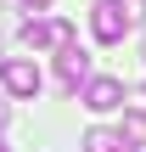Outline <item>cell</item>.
<instances>
[{"label": "cell", "instance_id": "5b68a950", "mask_svg": "<svg viewBox=\"0 0 146 152\" xmlns=\"http://www.w3.org/2000/svg\"><path fill=\"white\" fill-rule=\"evenodd\" d=\"M56 79H62V90H79V96H84V85L96 79V73H90V56L73 45L68 56H56Z\"/></svg>", "mask_w": 146, "mask_h": 152}, {"label": "cell", "instance_id": "3957f363", "mask_svg": "<svg viewBox=\"0 0 146 152\" xmlns=\"http://www.w3.org/2000/svg\"><path fill=\"white\" fill-rule=\"evenodd\" d=\"M0 85H6L11 96H39V68H34L28 56H6V62H0Z\"/></svg>", "mask_w": 146, "mask_h": 152}, {"label": "cell", "instance_id": "30bf717a", "mask_svg": "<svg viewBox=\"0 0 146 152\" xmlns=\"http://www.w3.org/2000/svg\"><path fill=\"white\" fill-rule=\"evenodd\" d=\"M135 6H146V0H135Z\"/></svg>", "mask_w": 146, "mask_h": 152}, {"label": "cell", "instance_id": "ba28073f", "mask_svg": "<svg viewBox=\"0 0 146 152\" xmlns=\"http://www.w3.org/2000/svg\"><path fill=\"white\" fill-rule=\"evenodd\" d=\"M6 113H11V107H6V102H0V124H6Z\"/></svg>", "mask_w": 146, "mask_h": 152}, {"label": "cell", "instance_id": "9c48e42d", "mask_svg": "<svg viewBox=\"0 0 146 152\" xmlns=\"http://www.w3.org/2000/svg\"><path fill=\"white\" fill-rule=\"evenodd\" d=\"M0 152H6V141H0Z\"/></svg>", "mask_w": 146, "mask_h": 152}, {"label": "cell", "instance_id": "8992f818", "mask_svg": "<svg viewBox=\"0 0 146 152\" xmlns=\"http://www.w3.org/2000/svg\"><path fill=\"white\" fill-rule=\"evenodd\" d=\"M84 152H135V135H129V130L96 124V130H84Z\"/></svg>", "mask_w": 146, "mask_h": 152}, {"label": "cell", "instance_id": "52a82bcc", "mask_svg": "<svg viewBox=\"0 0 146 152\" xmlns=\"http://www.w3.org/2000/svg\"><path fill=\"white\" fill-rule=\"evenodd\" d=\"M23 6H28V11H45V6H51V0H23Z\"/></svg>", "mask_w": 146, "mask_h": 152}, {"label": "cell", "instance_id": "6da1fadb", "mask_svg": "<svg viewBox=\"0 0 146 152\" xmlns=\"http://www.w3.org/2000/svg\"><path fill=\"white\" fill-rule=\"evenodd\" d=\"M135 11H141V6H124V0H96V6H90V34H96L101 45H118V39L135 28Z\"/></svg>", "mask_w": 146, "mask_h": 152}, {"label": "cell", "instance_id": "7a4b0ae2", "mask_svg": "<svg viewBox=\"0 0 146 152\" xmlns=\"http://www.w3.org/2000/svg\"><path fill=\"white\" fill-rule=\"evenodd\" d=\"M23 45H28V51H56V56H68V51H73V23H68V17L28 23V28H23Z\"/></svg>", "mask_w": 146, "mask_h": 152}, {"label": "cell", "instance_id": "277c9868", "mask_svg": "<svg viewBox=\"0 0 146 152\" xmlns=\"http://www.w3.org/2000/svg\"><path fill=\"white\" fill-rule=\"evenodd\" d=\"M90 113H113V107H124V85L118 79H107V73H96L90 85H84V96H79Z\"/></svg>", "mask_w": 146, "mask_h": 152}]
</instances>
